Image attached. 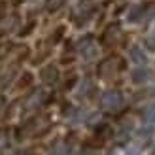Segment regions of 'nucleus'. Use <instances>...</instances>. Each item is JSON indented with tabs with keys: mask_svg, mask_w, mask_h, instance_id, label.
Segmentation results:
<instances>
[{
	"mask_svg": "<svg viewBox=\"0 0 155 155\" xmlns=\"http://www.w3.org/2000/svg\"><path fill=\"white\" fill-rule=\"evenodd\" d=\"M150 155H155V148H153V151H151V153H150Z\"/></svg>",
	"mask_w": 155,
	"mask_h": 155,
	"instance_id": "obj_7",
	"label": "nucleus"
},
{
	"mask_svg": "<svg viewBox=\"0 0 155 155\" xmlns=\"http://www.w3.org/2000/svg\"><path fill=\"white\" fill-rule=\"evenodd\" d=\"M121 102H123V98L117 91H104L102 97H100V106L104 110H117Z\"/></svg>",
	"mask_w": 155,
	"mask_h": 155,
	"instance_id": "obj_1",
	"label": "nucleus"
},
{
	"mask_svg": "<svg viewBox=\"0 0 155 155\" xmlns=\"http://www.w3.org/2000/svg\"><path fill=\"white\" fill-rule=\"evenodd\" d=\"M125 155H140V150H138L136 146H130V148L125 150Z\"/></svg>",
	"mask_w": 155,
	"mask_h": 155,
	"instance_id": "obj_6",
	"label": "nucleus"
},
{
	"mask_svg": "<svg viewBox=\"0 0 155 155\" xmlns=\"http://www.w3.org/2000/svg\"><path fill=\"white\" fill-rule=\"evenodd\" d=\"M142 121L146 123V125H150V127H153V125H155V104H150V106L144 110Z\"/></svg>",
	"mask_w": 155,
	"mask_h": 155,
	"instance_id": "obj_3",
	"label": "nucleus"
},
{
	"mask_svg": "<svg viewBox=\"0 0 155 155\" xmlns=\"http://www.w3.org/2000/svg\"><path fill=\"white\" fill-rule=\"evenodd\" d=\"M146 78H148V72L142 70V68H136V70L133 72V81H134V83H142Z\"/></svg>",
	"mask_w": 155,
	"mask_h": 155,
	"instance_id": "obj_4",
	"label": "nucleus"
},
{
	"mask_svg": "<svg viewBox=\"0 0 155 155\" xmlns=\"http://www.w3.org/2000/svg\"><path fill=\"white\" fill-rule=\"evenodd\" d=\"M129 57H130V61H133L134 64H138V66H142V64H146V53L138 48V45H133L130 48V53H129Z\"/></svg>",
	"mask_w": 155,
	"mask_h": 155,
	"instance_id": "obj_2",
	"label": "nucleus"
},
{
	"mask_svg": "<svg viewBox=\"0 0 155 155\" xmlns=\"http://www.w3.org/2000/svg\"><path fill=\"white\" fill-rule=\"evenodd\" d=\"M51 155H70V150L64 148V146H57V148L51 151Z\"/></svg>",
	"mask_w": 155,
	"mask_h": 155,
	"instance_id": "obj_5",
	"label": "nucleus"
}]
</instances>
